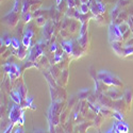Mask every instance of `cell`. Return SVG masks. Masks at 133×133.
<instances>
[{
    "instance_id": "6da1fadb",
    "label": "cell",
    "mask_w": 133,
    "mask_h": 133,
    "mask_svg": "<svg viewBox=\"0 0 133 133\" xmlns=\"http://www.w3.org/2000/svg\"><path fill=\"white\" fill-rule=\"evenodd\" d=\"M98 79L99 80H101L103 83H105L107 85H120L121 83L118 81L117 78H115V77L112 75V74H110L109 71L107 70H102V71H99L98 75Z\"/></svg>"
},
{
    "instance_id": "7a4b0ae2",
    "label": "cell",
    "mask_w": 133,
    "mask_h": 133,
    "mask_svg": "<svg viewBox=\"0 0 133 133\" xmlns=\"http://www.w3.org/2000/svg\"><path fill=\"white\" fill-rule=\"evenodd\" d=\"M123 38V33L120 32L119 26L115 24H111L109 26V41L112 42H119Z\"/></svg>"
},
{
    "instance_id": "3957f363",
    "label": "cell",
    "mask_w": 133,
    "mask_h": 133,
    "mask_svg": "<svg viewBox=\"0 0 133 133\" xmlns=\"http://www.w3.org/2000/svg\"><path fill=\"white\" fill-rule=\"evenodd\" d=\"M23 113H24V111L21 110V108L19 105H17V103H16V105H13L12 109H11L10 115H9L11 123H13V124L18 123V119H19V117L21 116Z\"/></svg>"
},
{
    "instance_id": "277c9868",
    "label": "cell",
    "mask_w": 133,
    "mask_h": 133,
    "mask_svg": "<svg viewBox=\"0 0 133 133\" xmlns=\"http://www.w3.org/2000/svg\"><path fill=\"white\" fill-rule=\"evenodd\" d=\"M91 12L94 14V15H101L104 13L105 11V6L104 4H102L101 2H95V3H92L91 6Z\"/></svg>"
},
{
    "instance_id": "5b68a950",
    "label": "cell",
    "mask_w": 133,
    "mask_h": 133,
    "mask_svg": "<svg viewBox=\"0 0 133 133\" xmlns=\"http://www.w3.org/2000/svg\"><path fill=\"white\" fill-rule=\"evenodd\" d=\"M43 54V49L41 48L39 45H35L34 47L32 48L30 55H29V61H36L39 57H42Z\"/></svg>"
},
{
    "instance_id": "8992f818",
    "label": "cell",
    "mask_w": 133,
    "mask_h": 133,
    "mask_svg": "<svg viewBox=\"0 0 133 133\" xmlns=\"http://www.w3.org/2000/svg\"><path fill=\"white\" fill-rule=\"evenodd\" d=\"M61 46L63 48V50L67 53V54H72L74 53V46H72V43L70 41H65L61 43Z\"/></svg>"
},
{
    "instance_id": "52a82bcc",
    "label": "cell",
    "mask_w": 133,
    "mask_h": 133,
    "mask_svg": "<svg viewBox=\"0 0 133 133\" xmlns=\"http://www.w3.org/2000/svg\"><path fill=\"white\" fill-rule=\"evenodd\" d=\"M115 125V127H116V130H117V132H124V133H127L128 131H129V126L126 124V123H124L123 120H118L116 124H114Z\"/></svg>"
},
{
    "instance_id": "ba28073f",
    "label": "cell",
    "mask_w": 133,
    "mask_h": 133,
    "mask_svg": "<svg viewBox=\"0 0 133 133\" xmlns=\"http://www.w3.org/2000/svg\"><path fill=\"white\" fill-rule=\"evenodd\" d=\"M11 98H12V100L15 103L20 104L21 103V98H23V97L20 96V94H19L18 91H16V92H12V93H11Z\"/></svg>"
},
{
    "instance_id": "9c48e42d",
    "label": "cell",
    "mask_w": 133,
    "mask_h": 133,
    "mask_svg": "<svg viewBox=\"0 0 133 133\" xmlns=\"http://www.w3.org/2000/svg\"><path fill=\"white\" fill-rule=\"evenodd\" d=\"M111 44H112V48L114 49V51L117 54H121V53L124 54V51H123V49H121V46L119 45V42H112Z\"/></svg>"
},
{
    "instance_id": "30bf717a",
    "label": "cell",
    "mask_w": 133,
    "mask_h": 133,
    "mask_svg": "<svg viewBox=\"0 0 133 133\" xmlns=\"http://www.w3.org/2000/svg\"><path fill=\"white\" fill-rule=\"evenodd\" d=\"M26 47H20L19 49H17V51L15 52V54H16V57L18 58V59H20V60H23L25 57H26Z\"/></svg>"
},
{
    "instance_id": "8fae6325",
    "label": "cell",
    "mask_w": 133,
    "mask_h": 133,
    "mask_svg": "<svg viewBox=\"0 0 133 133\" xmlns=\"http://www.w3.org/2000/svg\"><path fill=\"white\" fill-rule=\"evenodd\" d=\"M31 38L32 37L27 34H24V36H23V46L26 47L27 49L30 48V46H31Z\"/></svg>"
},
{
    "instance_id": "7c38bea8",
    "label": "cell",
    "mask_w": 133,
    "mask_h": 133,
    "mask_svg": "<svg viewBox=\"0 0 133 133\" xmlns=\"http://www.w3.org/2000/svg\"><path fill=\"white\" fill-rule=\"evenodd\" d=\"M11 74H13L16 76V78L20 76V70H19V67L16 65V64H11V70H10Z\"/></svg>"
},
{
    "instance_id": "4fadbf2b",
    "label": "cell",
    "mask_w": 133,
    "mask_h": 133,
    "mask_svg": "<svg viewBox=\"0 0 133 133\" xmlns=\"http://www.w3.org/2000/svg\"><path fill=\"white\" fill-rule=\"evenodd\" d=\"M91 11V9H90V6H88V3H81V6H80V12L82 13V14H87L88 12Z\"/></svg>"
},
{
    "instance_id": "5bb4252c",
    "label": "cell",
    "mask_w": 133,
    "mask_h": 133,
    "mask_svg": "<svg viewBox=\"0 0 133 133\" xmlns=\"http://www.w3.org/2000/svg\"><path fill=\"white\" fill-rule=\"evenodd\" d=\"M87 24L85 23H82V26H81V29H80V34H79V38L83 37L84 35H86V31H87Z\"/></svg>"
},
{
    "instance_id": "9a60e30c",
    "label": "cell",
    "mask_w": 133,
    "mask_h": 133,
    "mask_svg": "<svg viewBox=\"0 0 133 133\" xmlns=\"http://www.w3.org/2000/svg\"><path fill=\"white\" fill-rule=\"evenodd\" d=\"M11 46H12L14 49H19L20 47H21V44H20V42L16 38V37H12V44H11Z\"/></svg>"
},
{
    "instance_id": "2e32d148",
    "label": "cell",
    "mask_w": 133,
    "mask_h": 133,
    "mask_svg": "<svg viewBox=\"0 0 133 133\" xmlns=\"http://www.w3.org/2000/svg\"><path fill=\"white\" fill-rule=\"evenodd\" d=\"M18 92H19V94H20L21 97H23V98H26V95H27V88H26L25 85H21V86L19 87Z\"/></svg>"
},
{
    "instance_id": "e0dca14e",
    "label": "cell",
    "mask_w": 133,
    "mask_h": 133,
    "mask_svg": "<svg viewBox=\"0 0 133 133\" xmlns=\"http://www.w3.org/2000/svg\"><path fill=\"white\" fill-rule=\"evenodd\" d=\"M118 15H119V12H118V8H117V6H115V8L112 10V13H111V17H112V20L116 19Z\"/></svg>"
},
{
    "instance_id": "ac0fdd59",
    "label": "cell",
    "mask_w": 133,
    "mask_h": 133,
    "mask_svg": "<svg viewBox=\"0 0 133 133\" xmlns=\"http://www.w3.org/2000/svg\"><path fill=\"white\" fill-rule=\"evenodd\" d=\"M119 29H120V32L123 33V35L125 34V33L129 30V25H126V24H121L120 26H119Z\"/></svg>"
},
{
    "instance_id": "d6986e66",
    "label": "cell",
    "mask_w": 133,
    "mask_h": 133,
    "mask_svg": "<svg viewBox=\"0 0 133 133\" xmlns=\"http://www.w3.org/2000/svg\"><path fill=\"white\" fill-rule=\"evenodd\" d=\"M28 9H29V2L27 1H24V3H23V9H21V12H23V14H26L27 12H28Z\"/></svg>"
},
{
    "instance_id": "ffe728a7",
    "label": "cell",
    "mask_w": 133,
    "mask_h": 133,
    "mask_svg": "<svg viewBox=\"0 0 133 133\" xmlns=\"http://www.w3.org/2000/svg\"><path fill=\"white\" fill-rule=\"evenodd\" d=\"M113 117L115 118V119H117V120H123V114L121 113H119V112H113Z\"/></svg>"
},
{
    "instance_id": "44dd1931",
    "label": "cell",
    "mask_w": 133,
    "mask_h": 133,
    "mask_svg": "<svg viewBox=\"0 0 133 133\" xmlns=\"http://www.w3.org/2000/svg\"><path fill=\"white\" fill-rule=\"evenodd\" d=\"M132 53H133V47H131V46H130V48L127 47L124 50V55H129V54H132Z\"/></svg>"
},
{
    "instance_id": "7402d4cb",
    "label": "cell",
    "mask_w": 133,
    "mask_h": 133,
    "mask_svg": "<svg viewBox=\"0 0 133 133\" xmlns=\"http://www.w3.org/2000/svg\"><path fill=\"white\" fill-rule=\"evenodd\" d=\"M31 19H32V15L30 13L24 14V20L26 21V23H29V21H31Z\"/></svg>"
},
{
    "instance_id": "603a6c76",
    "label": "cell",
    "mask_w": 133,
    "mask_h": 133,
    "mask_svg": "<svg viewBox=\"0 0 133 133\" xmlns=\"http://www.w3.org/2000/svg\"><path fill=\"white\" fill-rule=\"evenodd\" d=\"M62 60V57H61V54L57 51V52H55V55H54V62L55 63H58V62H60Z\"/></svg>"
},
{
    "instance_id": "cb8c5ba5",
    "label": "cell",
    "mask_w": 133,
    "mask_h": 133,
    "mask_svg": "<svg viewBox=\"0 0 133 133\" xmlns=\"http://www.w3.org/2000/svg\"><path fill=\"white\" fill-rule=\"evenodd\" d=\"M3 41H4V46H10L12 44V38L11 37H5V39Z\"/></svg>"
},
{
    "instance_id": "d4e9b609",
    "label": "cell",
    "mask_w": 133,
    "mask_h": 133,
    "mask_svg": "<svg viewBox=\"0 0 133 133\" xmlns=\"http://www.w3.org/2000/svg\"><path fill=\"white\" fill-rule=\"evenodd\" d=\"M50 51H51V52H57V51H58V46H57V44H52L51 47H50Z\"/></svg>"
},
{
    "instance_id": "484cf974",
    "label": "cell",
    "mask_w": 133,
    "mask_h": 133,
    "mask_svg": "<svg viewBox=\"0 0 133 133\" xmlns=\"http://www.w3.org/2000/svg\"><path fill=\"white\" fill-rule=\"evenodd\" d=\"M18 123H19L20 125H24V124H25V116H24V113L21 114V116L19 117V119H18Z\"/></svg>"
},
{
    "instance_id": "4316f807",
    "label": "cell",
    "mask_w": 133,
    "mask_h": 133,
    "mask_svg": "<svg viewBox=\"0 0 133 133\" xmlns=\"http://www.w3.org/2000/svg\"><path fill=\"white\" fill-rule=\"evenodd\" d=\"M17 10H18V0H15V3H14V8L12 9L13 12H17Z\"/></svg>"
},
{
    "instance_id": "83f0119b",
    "label": "cell",
    "mask_w": 133,
    "mask_h": 133,
    "mask_svg": "<svg viewBox=\"0 0 133 133\" xmlns=\"http://www.w3.org/2000/svg\"><path fill=\"white\" fill-rule=\"evenodd\" d=\"M37 24L38 25H45V20H44V17H38L37 18Z\"/></svg>"
},
{
    "instance_id": "f1b7e54d",
    "label": "cell",
    "mask_w": 133,
    "mask_h": 133,
    "mask_svg": "<svg viewBox=\"0 0 133 133\" xmlns=\"http://www.w3.org/2000/svg\"><path fill=\"white\" fill-rule=\"evenodd\" d=\"M67 1H68V8H69V9L74 8V5H75V0H67Z\"/></svg>"
},
{
    "instance_id": "f546056e",
    "label": "cell",
    "mask_w": 133,
    "mask_h": 133,
    "mask_svg": "<svg viewBox=\"0 0 133 133\" xmlns=\"http://www.w3.org/2000/svg\"><path fill=\"white\" fill-rule=\"evenodd\" d=\"M13 125H14V124L12 123V125H11V126H10V127H9V128H8V129H6L5 131H3V132H11V130L13 129Z\"/></svg>"
},
{
    "instance_id": "4dcf8cb0",
    "label": "cell",
    "mask_w": 133,
    "mask_h": 133,
    "mask_svg": "<svg viewBox=\"0 0 133 133\" xmlns=\"http://www.w3.org/2000/svg\"><path fill=\"white\" fill-rule=\"evenodd\" d=\"M80 2L81 3H88V4H90L91 1H88V0H80Z\"/></svg>"
},
{
    "instance_id": "1f68e13d",
    "label": "cell",
    "mask_w": 133,
    "mask_h": 133,
    "mask_svg": "<svg viewBox=\"0 0 133 133\" xmlns=\"http://www.w3.org/2000/svg\"><path fill=\"white\" fill-rule=\"evenodd\" d=\"M14 132H16V133H18V132H23V130H21L20 128H18V129H16Z\"/></svg>"
},
{
    "instance_id": "d6a6232c",
    "label": "cell",
    "mask_w": 133,
    "mask_h": 133,
    "mask_svg": "<svg viewBox=\"0 0 133 133\" xmlns=\"http://www.w3.org/2000/svg\"><path fill=\"white\" fill-rule=\"evenodd\" d=\"M61 2H62V0H57V3H58V5H60V4H61Z\"/></svg>"
}]
</instances>
